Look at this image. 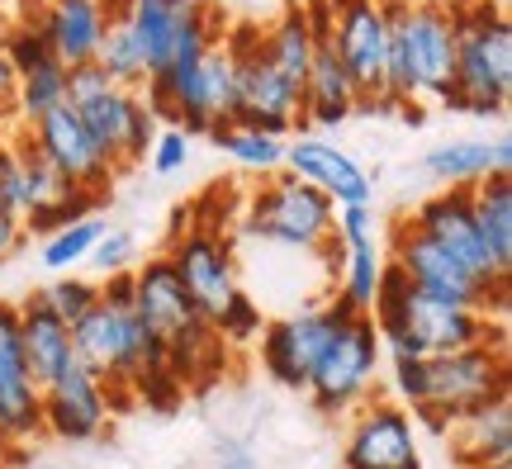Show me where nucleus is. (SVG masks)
<instances>
[{
  "mask_svg": "<svg viewBox=\"0 0 512 469\" xmlns=\"http://www.w3.org/2000/svg\"><path fill=\"white\" fill-rule=\"evenodd\" d=\"M370 323L380 332V351L389 361H422V356H446V351H465V346L508 342L503 318L479 313V308H456L441 304V299H427L389 261H384Z\"/></svg>",
  "mask_w": 512,
  "mask_h": 469,
  "instance_id": "f257e3e1",
  "label": "nucleus"
},
{
  "mask_svg": "<svg viewBox=\"0 0 512 469\" xmlns=\"http://www.w3.org/2000/svg\"><path fill=\"white\" fill-rule=\"evenodd\" d=\"M394 389L408 403L413 422L446 432L456 417L475 413L494 398H508V342H484L422 361H389Z\"/></svg>",
  "mask_w": 512,
  "mask_h": 469,
  "instance_id": "f03ea898",
  "label": "nucleus"
},
{
  "mask_svg": "<svg viewBox=\"0 0 512 469\" xmlns=\"http://www.w3.org/2000/svg\"><path fill=\"white\" fill-rule=\"evenodd\" d=\"M128 280H133V313L162 342L176 384L185 389V384H204V379L219 375V365L228 361V346L195 313V304H190V294L181 289L166 252L147 256L143 266H133Z\"/></svg>",
  "mask_w": 512,
  "mask_h": 469,
  "instance_id": "7ed1b4c3",
  "label": "nucleus"
},
{
  "mask_svg": "<svg viewBox=\"0 0 512 469\" xmlns=\"http://www.w3.org/2000/svg\"><path fill=\"white\" fill-rule=\"evenodd\" d=\"M166 261L190 294V304L204 323L219 332L223 346H242L261 337V308L252 304V294L238 285V266H233V247L219 228L190 223L171 237Z\"/></svg>",
  "mask_w": 512,
  "mask_h": 469,
  "instance_id": "20e7f679",
  "label": "nucleus"
},
{
  "mask_svg": "<svg viewBox=\"0 0 512 469\" xmlns=\"http://www.w3.org/2000/svg\"><path fill=\"white\" fill-rule=\"evenodd\" d=\"M456 10V86L441 109L494 119L512 95V24L494 0H451Z\"/></svg>",
  "mask_w": 512,
  "mask_h": 469,
  "instance_id": "39448f33",
  "label": "nucleus"
},
{
  "mask_svg": "<svg viewBox=\"0 0 512 469\" xmlns=\"http://www.w3.org/2000/svg\"><path fill=\"white\" fill-rule=\"evenodd\" d=\"M147 95L143 105L152 109V119H166L171 128H181L185 138H200L214 128L233 124V105H238V81H233V57L228 48H209L200 62L190 67H162L143 81Z\"/></svg>",
  "mask_w": 512,
  "mask_h": 469,
  "instance_id": "423d86ee",
  "label": "nucleus"
},
{
  "mask_svg": "<svg viewBox=\"0 0 512 469\" xmlns=\"http://www.w3.org/2000/svg\"><path fill=\"white\" fill-rule=\"evenodd\" d=\"M247 233L290 252L328 256V247L337 242V204L323 190H313L299 176H266L247 199Z\"/></svg>",
  "mask_w": 512,
  "mask_h": 469,
  "instance_id": "0eeeda50",
  "label": "nucleus"
},
{
  "mask_svg": "<svg viewBox=\"0 0 512 469\" xmlns=\"http://www.w3.org/2000/svg\"><path fill=\"white\" fill-rule=\"evenodd\" d=\"M223 48L233 57V81H238L233 119L247 128H261L271 138L304 133V100L271 67L266 43H261V24H233V29H223Z\"/></svg>",
  "mask_w": 512,
  "mask_h": 469,
  "instance_id": "6e6552de",
  "label": "nucleus"
},
{
  "mask_svg": "<svg viewBox=\"0 0 512 469\" xmlns=\"http://www.w3.org/2000/svg\"><path fill=\"white\" fill-rule=\"evenodd\" d=\"M380 365H384V351H380V332L370 323V313H347L337 323V332L328 337L318 365L309 370L304 394L313 398V408L323 417L351 413V408L370 403Z\"/></svg>",
  "mask_w": 512,
  "mask_h": 469,
  "instance_id": "1a4fd4ad",
  "label": "nucleus"
},
{
  "mask_svg": "<svg viewBox=\"0 0 512 469\" xmlns=\"http://www.w3.org/2000/svg\"><path fill=\"white\" fill-rule=\"evenodd\" d=\"M389 266H394L413 289H422L427 299H441V304L479 308V313H494V318L508 308V294L479 285L456 256L441 252L432 237H422L418 228L408 223V214L389 223Z\"/></svg>",
  "mask_w": 512,
  "mask_h": 469,
  "instance_id": "9d476101",
  "label": "nucleus"
},
{
  "mask_svg": "<svg viewBox=\"0 0 512 469\" xmlns=\"http://www.w3.org/2000/svg\"><path fill=\"white\" fill-rule=\"evenodd\" d=\"M332 48L356 86V114H394L384 100V5L380 0H328Z\"/></svg>",
  "mask_w": 512,
  "mask_h": 469,
  "instance_id": "9b49d317",
  "label": "nucleus"
},
{
  "mask_svg": "<svg viewBox=\"0 0 512 469\" xmlns=\"http://www.w3.org/2000/svg\"><path fill=\"white\" fill-rule=\"evenodd\" d=\"M347 313L351 308H342L337 299H328V304H318V308H299V313H290V318L266 323L261 327V337H256L266 375H271L275 384H285V389H304V384H309V370L318 365L328 337L337 332V323H342Z\"/></svg>",
  "mask_w": 512,
  "mask_h": 469,
  "instance_id": "f8f14e48",
  "label": "nucleus"
},
{
  "mask_svg": "<svg viewBox=\"0 0 512 469\" xmlns=\"http://www.w3.org/2000/svg\"><path fill=\"white\" fill-rule=\"evenodd\" d=\"M114 417L110 384L91 365L72 356L48 384H43V432L53 441H95L105 436Z\"/></svg>",
  "mask_w": 512,
  "mask_h": 469,
  "instance_id": "ddd939ff",
  "label": "nucleus"
},
{
  "mask_svg": "<svg viewBox=\"0 0 512 469\" xmlns=\"http://www.w3.org/2000/svg\"><path fill=\"white\" fill-rule=\"evenodd\" d=\"M403 43H408L418 100L446 105V95L456 86V10H451V0H408Z\"/></svg>",
  "mask_w": 512,
  "mask_h": 469,
  "instance_id": "4468645a",
  "label": "nucleus"
},
{
  "mask_svg": "<svg viewBox=\"0 0 512 469\" xmlns=\"http://www.w3.org/2000/svg\"><path fill=\"white\" fill-rule=\"evenodd\" d=\"M72 109L76 119L86 124V133L100 143V152L114 162V171H133V166L147 162L152 138H157V119L143 105V91L110 86V91L91 95L86 105H72Z\"/></svg>",
  "mask_w": 512,
  "mask_h": 469,
  "instance_id": "2eb2a0df",
  "label": "nucleus"
},
{
  "mask_svg": "<svg viewBox=\"0 0 512 469\" xmlns=\"http://www.w3.org/2000/svg\"><path fill=\"white\" fill-rule=\"evenodd\" d=\"M342 469H422L418 422L403 403H361L347 427Z\"/></svg>",
  "mask_w": 512,
  "mask_h": 469,
  "instance_id": "dca6fc26",
  "label": "nucleus"
},
{
  "mask_svg": "<svg viewBox=\"0 0 512 469\" xmlns=\"http://www.w3.org/2000/svg\"><path fill=\"white\" fill-rule=\"evenodd\" d=\"M29 138H34V147L48 157V162L67 176V181L76 185V190H86V195H110L114 185V162L100 152V143H95L91 133H86V124L76 119L72 105H57L48 109L38 124H29Z\"/></svg>",
  "mask_w": 512,
  "mask_h": 469,
  "instance_id": "f3484780",
  "label": "nucleus"
},
{
  "mask_svg": "<svg viewBox=\"0 0 512 469\" xmlns=\"http://www.w3.org/2000/svg\"><path fill=\"white\" fill-rule=\"evenodd\" d=\"M313 24V62L304 76V128H337L356 114V86H351L342 57L332 48V19H328V0H304Z\"/></svg>",
  "mask_w": 512,
  "mask_h": 469,
  "instance_id": "a211bd4d",
  "label": "nucleus"
},
{
  "mask_svg": "<svg viewBox=\"0 0 512 469\" xmlns=\"http://www.w3.org/2000/svg\"><path fill=\"white\" fill-rule=\"evenodd\" d=\"M408 223H413L422 237H432L441 252L456 256V261L470 275H475L479 285L498 289V294H508V280L494 271V261H489V252H484V242H479V233H475L470 190H437V195L422 199L418 209L408 214Z\"/></svg>",
  "mask_w": 512,
  "mask_h": 469,
  "instance_id": "6ab92c4d",
  "label": "nucleus"
},
{
  "mask_svg": "<svg viewBox=\"0 0 512 469\" xmlns=\"http://www.w3.org/2000/svg\"><path fill=\"white\" fill-rule=\"evenodd\" d=\"M43 432V389L19 346V308L0 304V446H24Z\"/></svg>",
  "mask_w": 512,
  "mask_h": 469,
  "instance_id": "aec40b11",
  "label": "nucleus"
},
{
  "mask_svg": "<svg viewBox=\"0 0 512 469\" xmlns=\"http://www.w3.org/2000/svg\"><path fill=\"white\" fill-rule=\"evenodd\" d=\"M29 19L43 29L62 67H81L100 53V38L114 19V0H43Z\"/></svg>",
  "mask_w": 512,
  "mask_h": 469,
  "instance_id": "412c9836",
  "label": "nucleus"
},
{
  "mask_svg": "<svg viewBox=\"0 0 512 469\" xmlns=\"http://www.w3.org/2000/svg\"><path fill=\"white\" fill-rule=\"evenodd\" d=\"M285 171L323 190L332 204H370L375 195V176H366L361 162H351L347 152H337L313 133H299L294 143H285Z\"/></svg>",
  "mask_w": 512,
  "mask_h": 469,
  "instance_id": "4be33fe9",
  "label": "nucleus"
},
{
  "mask_svg": "<svg viewBox=\"0 0 512 469\" xmlns=\"http://www.w3.org/2000/svg\"><path fill=\"white\" fill-rule=\"evenodd\" d=\"M204 0H114V19L128 29L133 48L143 57V72H162L176 38L190 19L200 15Z\"/></svg>",
  "mask_w": 512,
  "mask_h": 469,
  "instance_id": "5701e85b",
  "label": "nucleus"
},
{
  "mask_svg": "<svg viewBox=\"0 0 512 469\" xmlns=\"http://www.w3.org/2000/svg\"><path fill=\"white\" fill-rule=\"evenodd\" d=\"M451 451L460 469H484V465H508L512 460V403L494 398L475 413L456 417L451 427Z\"/></svg>",
  "mask_w": 512,
  "mask_h": 469,
  "instance_id": "b1692460",
  "label": "nucleus"
},
{
  "mask_svg": "<svg viewBox=\"0 0 512 469\" xmlns=\"http://www.w3.org/2000/svg\"><path fill=\"white\" fill-rule=\"evenodd\" d=\"M19 346H24V361H29V375L38 379V389L48 384V379L62 370V365L72 361V327L57 323L48 308L38 304L34 294L29 299H19Z\"/></svg>",
  "mask_w": 512,
  "mask_h": 469,
  "instance_id": "393cba45",
  "label": "nucleus"
},
{
  "mask_svg": "<svg viewBox=\"0 0 512 469\" xmlns=\"http://www.w3.org/2000/svg\"><path fill=\"white\" fill-rule=\"evenodd\" d=\"M470 214L484 252L494 261V271L508 280L512 275V181L508 176H484L470 185Z\"/></svg>",
  "mask_w": 512,
  "mask_h": 469,
  "instance_id": "a878e982",
  "label": "nucleus"
},
{
  "mask_svg": "<svg viewBox=\"0 0 512 469\" xmlns=\"http://www.w3.org/2000/svg\"><path fill=\"white\" fill-rule=\"evenodd\" d=\"M427 171L437 176L446 190H470L484 176H508L512 171V143L494 138V143H446L437 152H427Z\"/></svg>",
  "mask_w": 512,
  "mask_h": 469,
  "instance_id": "bb28decb",
  "label": "nucleus"
},
{
  "mask_svg": "<svg viewBox=\"0 0 512 469\" xmlns=\"http://www.w3.org/2000/svg\"><path fill=\"white\" fill-rule=\"evenodd\" d=\"M261 43H266V57H271L275 72L304 95V76H309V62H313L309 10H304V5H285V10L271 19V29H261Z\"/></svg>",
  "mask_w": 512,
  "mask_h": 469,
  "instance_id": "cd10ccee",
  "label": "nucleus"
},
{
  "mask_svg": "<svg viewBox=\"0 0 512 469\" xmlns=\"http://www.w3.org/2000/svg\"><path fill=\"white\" fill-rule=\"evenodd\" d=\"M209 138H214V143H219L238 166H247V171H261V176L285 171V138H271V133H261V128L238 124V119L214 128Z\"/></svg>",
  "mask_w": 512,
  "mask_h": 469,
  "instance_id": "c85d7f7f",
  "label": "nucleus"
},
{
  "mask_svg": "<svg viewBox=\"0 0 512 469\" xmlns=\"http://www.w3.org/2000/svg\"><path fill=\"white\" fill-rule=\"evenodd\" d=\"M67 105V67L48 57V62H38L29 76H19V95H15V119L19 128L38 124L48 109Z\"/></svg>",
  "mask_w": 512,
  "mask_h": 469,
  "instance_id": "c756f323",
  "label": "nucleus"
},
{
  "mask_svg": "<svg viewBox=\"0 0 512 469\" xmlns=\"http://www.w3.org/2000/svg\"><path fill=\"white\" fill-rule=\"evenodd\" d=\"M380 275H384V256L370 247H347V261H342V285H337V304L351 308V313H370L375 308V294H380Z\"/></svg>",
  "mask_w": 512,
  "mask_h": 469,
  "instance_id": "7c9ffc66",
  "label": "nucleus"
},
{
  "mask_svg": "<svg viewBox=\"0 0 512 469\" xmlns=\"http://www.w3.org/2000/svg\"><path fill=\"white\" fill-rule=\"evenodd\" d=\"M95 67L110 76V86H124V91H143V81H147L143 57H138V48H133V38H128V29L119 19H110V29L100 38Z\"/></svg>",
  "mask_w": 512,
  "mask_h": 469,
  "instance_id": "2f4dec72",
  "label": "nucleus"
},
{
  "mask_svg": "<svg viewBox=\"0 0 512 469\" xmlns=\"http://www.w3.org/2000/svg\"><path fill=\"white\" fill-rule=\"evenodd\" d=\"M100 233H105L100 218H81V223H72V228H57V233L43 237L38 261H43L53 275H72V266H81V261L91 256V247H95V237Z\"/></svg>",
  "mask_w": 512,
  "mask_h": 469,
  "instance_id": "473e14b6",
  "label": "nucleus"
},
{
  "mask_svg": "<svg viewBox=\"0 0 512 469\" xmlns=\"http://www.w3.org/2000/svg\"><path fill=\"white\" fill-rule=\"evenodd\" d=\"M34 299L48 308V313H53L57 323L76 327L95 308V299H100V285L81 280V275H57V280H48L43 289H34Z\"/></svg>",
  "mask_w": 512,
  "mask_h": 469,
  "instance_id": "72a5a7b5",
  "label": "nucleus"
},
{
  "mask_svg": "<svg viewBox=\"0 0 512 469\" xmlns=\"http://www.w3.org/2000/svg\"><path fill=\"white\" fill-rule=\"evenodd\" d=\"M0 53L10 57V67H15L19 76H29L38 62H48V57H53V48H48L43 29L24 15V19H15V24H5V34H0Z\"/></svg>",
  "mask_w": 512,
  "mask_h": 469,
  "instance_id": "f704fd0d",
  "label": "nucleus"
},
{
  "mask_svg": "<svg viewBox=\"0 0 512 469\" xmlns=\"http://www.w3.org/2000/svg\"><path fill=\"white\" fill-rule=\"evenodd\" d=\"M86 261H91L100 275H124L128 261H133V233H124V228H105V233L95 237V247H91Z\"/></svg>",
  "mask_w": 512,
  "mask_h": 469,
  "instance_id": "c9c22d12",
  "label": "nucleus"
},
{
  "mask_svg": "<svg viewBox=\"0 0 512 469\" xmlns=\"http://www.w3.org/2000/svg\"><path fill=\"white\" fill-rule=\"evenodd\" d=\"M152 171L157 176H176V171H185V162H190V138H185L181 128H157V138H152Z\"/></svg>",
  "mask_w": 512,
  "mask_h": 469,
  "instance_id": "e433bc0d",
  "label": "nucleus"
},
{
  "mask_svg": "<svg viewBox=\"0 0 512 469\" xmlns=\"http://www.w3.org/2000/svg\"><path fill=\"white\" fill-rule=\"evenodd\" d=\"M337 242L342 247H370L375 242V209L370 204H337Z\"/></svg>",
  "mask_w": 512,
  "mask_h": 469,
  "instance_id": "4c0bfd02",
  "label": "nucleus"
},
{
  "mask_svg": "<svg viewBox=\"0 0 512 469\" xmlns=\"http://www.w3.org/2000/svg\"><path fill=\"white\" fill-rule=\"evenodd\" d=\"M0 214L24 218V204H19V157L10 133H0Z\"/></svg>",
  "mask_w": 512,
  "mask_h": 469,
  "instance_id": "58836bf2",
  "label": "nucleus"
},
{
  "mask_svg": "<svg viewBox=\"0 0 512 469\" xmlns=\"http://www.w3.org/2000/svg\"><path fill=\"white\" fill-rule=\"evenodd\" d=\"M24 242H29V233H24V218L0 214V261H10Z\"/></svg>",
  "mask_w": 512,
  "mask_h": 469,
  "instance_id": "ea45409f",
  "label": "nucleus"
},
{
  "mask_svg": "<svg viewBox=\"0 0 512 469\" xmlns=\"http://www.w3.org/2000/svg\"><path fill=\"white\" fill-rule=\"evenodd\" d=\"M0 469H19V451H15V446H0Z\"/></svg>",
  "mask_w": 512,
  "mask_h": 469,
  "instance_id": "a19ab883",
  "label": "nucleus"
},
{
  "mask_svg": "<svg viewBox=\"0 0 512 469\" xmlns=\"http://www.w3.org/2000/svg\"><path fill=\"white\" fill-rule=\"evenodd\" d=\"M223 469H256L252 455H233V460H223Z\"/></svg>",
  "mask_w": 512,
  "mask_h": 469,
  "instance_id": "79ce46f5",
  "label": "nucleus"
},
{
  "mask_svg": "<svg viewBox=\"0 0 512 469\" xmlns=\"http://www.w3.org/2000/svg\"><path fill=\"white\" fill-rule=\"evenodd\" d=\"M484 469H512V465H484Z\"/></svg>",
  "mask_w": 512,
  "mask_h": 469,
  "instance_id": "37998d69",
  "label": "nucleus"
}]
</instances>
